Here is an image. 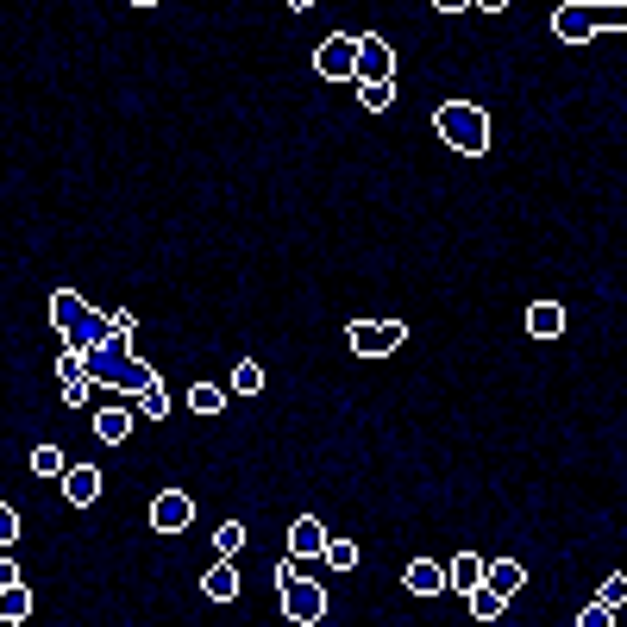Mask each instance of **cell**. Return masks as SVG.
<instances>
[{
    "instance_id": "cell-17",
    "label": "cell",
    "mask_w": 627,
    "mask_h": 627,
    "mask_svg": "<svg viewBox=\"0 0 627 627\" xmlns=\"http://www.w3.org/2000/svg\"><path fill=\"white\" fill-rule=\"evenodd\" d=\"M477 584H483V559H477V552H458V559H452V571H446V590L471 596Z\"/></svg>"
},
{
    "instance_id": "cell-31",
    "label": "cell",
    "mask_w": 627,
    "mask_h": 627,
    "mask_svg": "<svg viewBox=\"0 0 627 627\" xmlns=\"http://www.w3.org/2000/svg\"><path fill=\"white\" fill-rule=\"evenodd\" d=\"M88 396H95V383H63V408H88Z\"/></svg>"
},
{
    "instance_id": "cell-28",
    "label": "cell",
    "mask_w": 627,
    "mask_h": 627,
    "mask_svg": "<svg viewBox=\"0 0 627 627\" xmlns=\"http://www.w3.org/2000/svg\"><path fill=\"white\" fill-rule=\"evenodd\" d=\"M19 533H26V527H19V515H13L7 502H0V552H13V546H19Z\"/></svg>"
},
{
    "instance_id": "cell-6",
    "label": "cell",
    "mask_w": 627,
    "mask_h": 627,
    "mask_svg": "<svg viewBox=\"0 0 627 627\" xmlns=\"http://www.w3.org/2000/svg\"><path fill=\"white\" fill-rule=\"evenodd\" d=\"M352 352L358 358H389V352H402V339H408V327L402 320H352Z\"/></svg>"
},
{
    "instance_id": "cell-15",
    "label": "cell",
    "mask_w": 627,
    "mask_h": 627,
    "mask_svg": "<svg viewBox=\"0 0 627 627\" xmlns=\"http://www.w3.org/2000/svg\"><path fill=\"white\" fill-rule=\"evenodd\" d=\"M527 333L533 339H559L565 333V308H559V301H533V308H527Z\"/></svg>"
},
{
    "instance_id": "cell-21",
    "label": "cell",
    "mask_w": 627,
    "mask_h": 627,
    "mask_svg": "<svg viewBox=\"0 0 627 627\" xmlns=\"http://www.w3.org/2000/svg\"><path fill=\"white\" fill-rule=\"evenodd\" d=\"M258 389H264V370L258 364H232V377H226V396H258Z\"/></svg>"
},
{
    "instance_id": "cell-7",
    "label": "cell",
    "mask_w": 627,
    "mask_h": 627,
    "mask_svg": "<svg viewBox=\"0 0 627 627\" xmlns=\"http://www.w3.org/2000/svg\"><path fill=\"white\" fill-rule=\"evenodd\" d=\"M314 69H320L327 82H358V32H333V38H320Z\"/></svg>"
},
{
    "instance_id": "cell-25",
    "label": "cell",
    "mask_w": 627,
    "mask_h": 627,
    "mask_svg": "<svg viewBox=\"0 0 627 627\" xmlns=\"http://www.w3.org/2000/svg\"><path fill=\"white\" fill-rule=\"evenodd\" d=\"M320 559H327V571H358V546H352V540H327V552H320Z\"/></svg>"
},
{
    "instance_id": "cell-24",
    "label": "cell",
    "mask_w": 627,
    "mask_h": 627,
    "mask_svg": "<svg viewBox=\"0 0 627 627\" xmlns=\"http://www.w3.org/2000/svg\"><path fill=\"white\" fill-rule=\"evenodd\" d=\"M214 552H220V559H239V552H245V527L239 521H220L214 527Z\"/></svg>"
},
{
    "instance_id": "cell-18",
    "label": "cell",
    "mask_w": 627,
    "mask_h": 627,
    "mask_svg": "<svg viewBox=\"0 0 627 627\" xmlns=\"http://www.w3.org/2000/svg\"><path fill=\"white\" fill-rule=\"evenodd\" d=\"M226 402H232V396H226V383H195V389H189V408H195V414H207V421H214V414H220Z\"/></svg>"
},
{
    "instance_id": "cell-30",
    "label": "cell",
    "mask_w": 627,
    "mask_h": 627,
    "mask_svg": "<svg viewBox=\"0 0 627 627\" xmlns=\"http://www.w3.org/2000/svg\"><path fill=\"white\" fill-rule=\"evenodd\" d=\"M577 627H615V609H602V602H590V609L577 615Z\"/></svg>"
},
{
    "instance_id": "cell-13",
    "label": "cell",
    "mask_w": 627,
    "mask_h": 627,
    "mask_svg": "<svg viewBox=\"0 0 627 627\" xmlns=\"http://www.w3.org/2000/svg\"><path fill=\"white\" fill-rule=\"evenodd\" d=\"M483 584H490L502 602H515V596L527 590V565H521V559H496V565H483Z\"/></svg>"
},
{
    "instance_id": "cell-5",
    "label": "cell",
    "mask_w": 627,
    "mask_h": 627,
    "mask_svg": "<svg viewBox=\"0 0 627 627\" xmlns=\"http://www.w3.org/2000/svg\"><path fill=\"white\" fill-rule=\"evenodd\" d=\"M602 19H621V7L609 0H565V7H552V38L559 44H590L596 32H602Z\"/></svg>"
},
{
    "instance_id": "cell-2",
    "label": "cell",
    "mask_w": 627,
    "mask_h": 627,
    "mask_svg": "<svg viewBox=\"0 0 627 627\" xmlns=\"http://www.w3.org/2000/svg\"><path fill=\"white\" fill-rule=\"evenodd\" d=\"M51 327H57V345H63V352H82V358H88V352L101 345L107 320L88 308L76 289H51Z\"/></svg>"
},
{
    "instance_id": "cell-19",
    "label": "cell",
    "mask_w": 627,
    "mask_h": 627,
    "mask_svg": "<svg viewBox=\"0 0 627 627\" xmlns=\"http://www.w3.org/2000/svg\"><path fill=\"white\" fill-rule=\"evenodd\" d=\"M26 615H32V590H26V577H19V584L0 590V621H26Z\"/></svg>"
},
{
    "instance_id": "cell-26",
    "label": "cell",
    "mask_w": 627,
    "mask_h": 627,
    "mask_svg": "<svg viewBox=\"0 0 627 627\" xmlns=\"http://www.w3.org/2000/svg\"><path fill=\"white\" fill-rule=\"evenodd\" d=\"M32 471H38V477H63V471H69L63 446H38V452H32Z\"/></svg>"
},
{
    "instance_id": "cell-12",
    "label": "cell",
    "mask_w": 627,
    "mask_h": 627,
    "mask_svg": "<svg viewBox=\"0 0 627 627\" xmlns=\"http://www.w3.org/2000/svg\"><path fill=\"white\" fill-rule=\"evenodd\" d=\"M327 540H333L327 527H320L314 515H301V521L289 527V559H320V552H327Z\"/></svg>"
},
{
    "instance_id": "cell-10",
    "label": "cell",
    "mask_w": 627,
    "mask_h": 627,
    "mask_svg": "<svg viewBox=\"0 0 627 627\" xmlns=\"http://www.w3.org/2000/svg\"><path fill=\"white\" fill-rule=\"evenodd\" d=\"M63 502L69 508H95L101 502V471L95 464H69L63 471Z\"/></svg>"
},
{
    "instance_id": "cell-33",
    "label": "cell",
    "mask_w": 627,
    "mask_h": 627,
    "mask_svg": "<svg viewBox=\"0 0 627 627\" xmlns=\"http://www.w3.org/2000/svg\"><path fill=\"white\" fill-rule=\"evenodd\" d=\"M0 627H19V621H0Z\"/></svg>"
},
{
    "instance_id": "cell-20",
    "label": "cell",
    "mask_w": 627,
    "mask_h": 627,
    "mask_svg": "<svg viewBox=\"0 0 627 627\" xmlns=\"http://www.w3.org/2000/svg\"><path fill=\"white\" fill-rule=\"evenodd\" d=\"M358 107L364 113H389L396 107V82H358Z\"/></svg>"
},
{
    "instance_id": "cell-1",
    "label": "cell",
    "mask_w": 627,
    "mask_h": 627,
    "mask_svg": "<svg viewBox=\"0 0 627 627\" xmlns=\"http://www.w3.org/2000/svg\"><path fill=\"white\" fill-rule=\"evenodd\" d=\"M132 308H113L107 314V333L101 345L88 352V383H101V389H120V396H138V389H151L157 383V370L132 352Z\"/></svg>"
},
{
    "instance_id": "cell-3",
    "label": "cell",
    "mask_w": 627,
    "mask_h": 627,
    "mask_svg": "<svg viewBox=\"0 0 627 627\" xmlns=\"http://www.w3.org/2000/svg\"><path fill=\"white\" fill-rule=\"evenodd\" d=\"M433 126H439V138H446L452 151H464V157H483L490 151V113H483L477 101H446L433 113Z\"/></svg>"
},
{
    "instance_id": "cell-22",
    "label": "cell",
    "mask_w": 627,
    "mask_h": 627,
    "mask_svg": "<svg viewBox=\"0 0 627 627\" xmlns=\"http://www.w3.org/2000/svg\"><path fill=\"white\" fill-rule=\"evenodd\" d=\"M132 408H138V414H151V421H164V414H170V389H164V377H157L151 389H138Z\"/></svg>"
},
{
    "instance_id": "cell-16",
    "label": "cell",
    "mask_w": 627,
    "mask_h": 627,
    "mask_svg": "<svg viewBox=\"0 0 627 627\" xmlns=\"http://www.w3.org/2000/svg\"><path fill=\"white\" fill-rule=\"evenodd\" d=\"M402 584H408L414 596H439V590H446V565H433V559H414Z\"/></svg>"
},
{
    "instance_id": "cell-27",
    "label": "cell",
    "mask_w": 627,
    "mask_h": 627,
    "mask_svg": "<svg viewBox=\"0 0 627 627\" xmlns=\"http://www.w3.org/2000/svg\"><path fill=\"white\" fill-rule=\"evenodd\" d=\"M57 377H63V383H88V358H82V352H63V358H57Z\"/></svg>"
},
{
    "instance_id": "cell-8",
    "label": "cell",
    "mask_w": 627,
    "mask_h": 627,
    "mask_svg": "<svg viewBox=\"0 0 627 627\" xmlns=\"http://www.w3.org/2000/svg\"><path fill=\"white\" fill-rule=\"evenodd\" d=\"M358 82H396V44L383 32H358Z\"/></svg>"
},
{
    "instance_id": "cell-4",
    "label": "cell",
    "mask_w": 627,
    "mask_h": 627,
    "mask_svg": "<svg viewBox=\"0 0 627 627\" xmlns=\"http://www.w3.org/2000/svg\"><path fill=\"white\" fill-rule=\"evenodd\" d=\"M276 590H283V615H289L295 627H314L320 615H327V590L301 571V559H283V565H276Z\"/></svg>"
},
{
    "instance_id": "cell-11",
    "label": "cell",
    "mask_w": 627,
    "mask_h": 627,
    "mask_svg": "<svg viewBox=\"0 0 627 627\" xmlns=\"http://www.w3.org/2000/svg\"><path fill=\"white\" fill-rule=\"evenodd\" d=\"M132 408H120V402H107V408H95V427H88V433H95L101 439V446H126V439H132Z\"/></svg>"
},
{
    "instance_id": "cell-29",
    "label": "cell",
    "mask_w": 627,
    "mask_h": 627,
    "mask_svg": "<svg viewBox=\"0 0 627 627\" xmlns=\"http://www.w3.org/2000/svg\"><path fill=\"white\" fill-rule=\"evenodd\" d=\"M602 609H621V602H627V577H602Z\"/></svg>"
},
{
    "instance_id": "cell-9",
    "label": "cell",
    "mask_w": 627,
    "mask_h": 627,
    "mask_svg": "<svg viewBox=\"0 0 627 627\" xmlns=\"http://www.w3.org/2000/svg\"><path fill=\"white\" fill-rule=\"evenodd\" d=\"M151 527L157 533H189L195 527V496L189 490H164L151 502Z\"/></svg>"
},
{
    "instance_id": "cell-23",
    "label": "cell",
    "mask_w": 627,
    "mask_h": 627,
    "mask_svg": "<svg viewBox=\"0 0 627 627\" xmlns=\"http://www.w3.org/2000/svg\"><path fill=\"white\" fill-rule=\"evenodd\" d=\"M464 602H471V621H496V615L508 609V602H502V596H496L490 584H477V590H471V596H464Z\"/></svg>"
},
{
    "instance_id": "cell-32",
    "label": "cell",
    "mask_w": 627,
    "mask_h": 627,
    "mask_svg": "<svg viewBox=\"0 0 627 627\" xmlns=\"http://www.w3.org/2000/svg\"><path fill=\"white\" fill-rule=\"evenodd\" d=\"M7 584H19V565L7 559V552H0V590H7Z\"/></svg>"
},
{
    "instance_id": "cell-14",
    "label": "cell",
    "mask_w": 627,
    "mask_h": 627,
    "mask_svg": "<svg viewBox=\"0 0 627 627\" xmlns=\"http://www.w3.org/2000/svg\"><path fill=\"white\" fill-rule=\"evenodd\" d=\"M201 590H207V602H239V565H232V559H214V565H207V577H201Z\"/></svg>"
}]
</instances>
